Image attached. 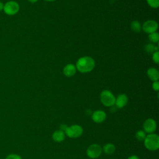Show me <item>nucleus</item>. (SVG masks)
Listing matches in <instances>:
<instances>
[{
	"label": "nucleus",
	"instance_id": "nucleus-1",
	"mask_svg": "<svg viewBox=\"0 0 159 159\" xmlns=\"http://www.w3.org/2000/svg\"><path fill=\"white\" fill-rule=\"evenodd\" d=\"M76 68L82 73H89L91 71L95 66L94 59L88 56H84L80 58L76 63Z\"/></svg>",
	"mask_w": 159,
	"mask_h": 159
},
{
	"label": "nucleus",
	"instance_id": "nucleus-2",
	"mask_svg": "<svg viewBox=\"0 0 159 159\" xmlns=\"http://www.w3.org/2000/svg\"><path fill=\"white\" fill-rule=\"evenodd\" d=\"M143 142L144 146L148 150L155 151L159 148V137L156 134L152 133L147 135Z\"/></svg>",
	"mask_w": 159,
	"mask_h": 159
},
{
	"label": "nucleus",
	"instance_id": "nucleus-3",
	"mask_svg": "<svg viewBox=\"0 0 159 159\" xmlns=\"http://www.w3.org/2000/svg\"><path fill=\"white\" fill-rule=\"evenodd\" d=\"M100 100L106 107H111L115 104L116 98L109 90H103L100 94Z\"/></svg>",
	"mask_w": 159,
	"mask_h": 159
},
{
	"label": "nucleus",
	"instance_id": "nucleus-4",
	"mask_svg": "<svg viewBox=\"0 0 159 159\" xmlns=\"http://www.w3.org/2000/svg\"><path fill=\"white\" fill-rule=\"evenodd\" d=\"M65 135L71 139H76L82 135L83 133V127L78 124L68 126L65 130Z\"/></svg>",
	"mask_w": 159,
	"mask_h": 159
},
{
	"label": "nucleus",
	"instance_id": "nucleus-5",
	"mask_svg": "<svg viewBox=\"0 0 159 159\" xmlns=\"http://www.w3.org/2000/svg\"><path fill=\"white\" fill-rule=\"evenodd\" d=\"M102 152V147L99 145L97 143H93L87 148L86 155L91 159H96L101 156Z\"/></svg>",
	"mask_w": 159,
	"mask_h": 159
},
{
	"label": "nucleus",
	"instance_id": "nucleus-6",
	"mask_svg": "<svg viewBox=\"0 0 159 159\" xmlns=\"http://www.w3.org/2000/svg\"><path fill=\"white\" fill-rule=\"evenodd\" d=\"M3 10L6 14L9 16H13L19 12V5L16 1H10L4 4Z\"/></svg>",
	"mask_w": 159,
	"mask_h": 159
},
{
	"label": "nucleus",
	"instance_id": "nucleus-7",
	"mask_svg": "<svg viewBox=\"0 0 159 159\" xmlns=\"http://www.w3.org/2000/svg\"><path fill=\"white\" fill-rule=\"evenodd\" d=\"M143 129L145 133L152 134L157 129V122L152 118L147 119L143 124Z\"/></svg>",
	"mask_w": 159,
	"mask_h": 159
},
{
	"label": "nucleus",
	"instance_id": "nucleus-8",
	"mask_svg": "<svg viewBox=\"0 0 159 159\" xmlns=\"http://www.w3.org/2000/svg\"><path fill=\"white\" fill-rule=\"evenodd\" d=\"M142 29L145 32L150 34L157 31L158 29V23L153 20H148L143 23Z\"/></svg>",
	"mask_w": 159,
	"mask_h": 159
},
{
	"label": "nucleus",
	"instance_id": "nucleus-9",
	"mask_svg": "<svg viewBox=\"0 0 159 159\" xmlns=\"http://www.w3.org/2000/svg\"><path fill=\"white\" fill-rule=\"evenodd\" d=\"M92 120L98 124L103 122L106 119V114L102 110H96L92 114Z\"/></svg>",
	"mask_w": 159,
	"mask_h": 159
},
{
	"label": "nucleus",
	"instance_id": "nucleus-10",
	"mask_svg": "<svg viewBox=\"0 0 159 159\" xmlns=\"http://www.w3.org/2000/svg\"><path fill=\"white\" fill-rule=\"evenodd\" d=\"M128 102V97L125 94H120L116 98L115 101V105L117 108L121 109L126 106Z\"/></svg>",
	"mask_w": 159,
	"mask_h": 159
},
{
	"label": "nucleus",
	"instance_id": "nucleus-11",
	"mask_svg": "<svg viewBox=\"0 0 159 159\" xmlns=\"http://www.w3.org/2000/svg\"><path fill=\"white\" fill-rule=\"evenodd\" d=\"M76 71V68L75 65L73 64H68L66 65L63 70V73L66 77H71L73 76Z\"/></svg>",
	"mask_w": 159,
	"mask_h": 159
},
{
	"label": "nucleus",
	"instance_id": "nucleus-12",
	"mask_svg": "<svg viewBox=\"0 0 159 159\" xmlns=\"http://www.w3.org/2000/svg\"><path fill=\"white\" fill-rule=\"evenodd\" d=\"M65 134L63 131L61 130H57L56 131H55L53 134H52V139L53 141L56 142H63L65 139Z\"/></svg>",
	"mask_w": 159,
	"mask_h": 159
},
{
	"label": "nucleus",
	"instance_id": "nucleus-13",
	"mask_svg": "<svg viewBox=\"0 0 159 159\" xmlns=\"http://www.w3.org/2000/svg\"><path fill=\"white\" fill-rule=\"evenodd\" d=\"M147 74L148 77L152 81H158L159 79V72L157 69L155 68H150L147 70Z\"/></svg>",
	"mask_w": 159,
	"mask_h": 159
},
{
	"label": "nucleus",
	"instance_id": "nucleus-14",
	"mask_svg": "<svg viewBox=\"0 0 159 159\" xmlns=\"http://www.w3.org/2000/svg\"><path fill=\"white\" fill-rule=\"evenodd\" d=\"M102 150L106 155H112L115 152L116 147L112 143H107L103 146Z\"/></svg>",
	"mask_w": 159,
	"mask_h": 159
},
{
	"label": "nucleus",
	"instance_id": "nucleus-15",
	"mask_svg": "<svg viewBox=\"0 0 159 159\" xmlns=\"http://www.w3.org/2000/svg\"><path fill=\"white\" fill-rule=\"evenodd\" d=\"M130 28L134 32H137V33L140 32L142 30V26H141L140 24L139 23V22H138L137 20H134L131 22Z\"/></svg>",
	"mask_w": 159,
	"mask_h": 159
},
{
	"label": "nucleus",
	"instance_id": "nucleus-16",
	"mask_svg": "<svg viewBox=\"0 0 159 159\" xmlns=\"http://www.w3.org/2000/svg\"><path fill=\"white\" fill-rule=\"evenodd\" d=\"M146 135V133L142 130H139L135 133V138L139 141H143Z\"/></svg>",
	"mask_w": 159,
	"mask_h": 159
},
{
	"label": "nucleus",
	"instance_id": "nucleus-17",
	"mask_svg": "<svg viewBox=\"0 0 159 159\" xmlns=\"http://www.w3.org/2000/svg\"><path fill=\"white\" fill-rule=\"evenodd\" d=\"M149 40L153 43H157L159 40V34L158 32H153L148 34Z\"/></svg>",
	"mask_w": 159,
	"mask_h": 159
},
{
	"label": "nucleus",
	"instance_id": "nucleus-18",
	"mask_svg": "<svg viewBox=\"0 0 159 159\" xmlns=\"http://www.w3.org/2000/svg\"><path fill=\"white\" fill-rule=\"evenodd\" d=\"M145 50L148 53H153L155 51H158V47L156 46H154L152 43H148L145 46Z\"/></svg>",
	"mask_w": 159,
	"mask_h": 159
},
{
	"label": "nucleus",
	"instance_id": "nucleus-19",
	"mask_svg": "<svg viewBox=\"0 0 159 159\" xmlns=\"http://www.w3.org/2000/svg\"><path fill=\"white\" fill-rule=\"evenodd\" d=\"M147 2L152 8L156 9L159 6V0H147Z\"/></svg>",
	"mask_w": 159,
	"mask_h": 159
},
{
	"label": "nucleus",
	"instance_id": "nucleus-20",
	"mask_svg": "<svg viewBox=\"0 0 159 159\" xmlns=\"http://www.w3.org/2000/svg\"><path fill=\"white\" fill-rule=\"evenodd\" d=\"M5 159H22V158L21 156H20L17 153H10L6 157Z\"/></svg>",
	"mask_w": 159,
	"mask_h": 159
},
{
	"label": "nucleus",
	"instance_id": "nucleus-21",
	"mask_svg": "<svg viewBox=\"0 0 159 159\" xmlns=\"http://www.w3.org/2000/svg\"><path fill=\"white\" fill-rule=\"evenodd\" d=\"M152 60L157 64L159 63V52L155 51L152 53Z\"/></svg>",
	"mask_w": 159,
	"mask_h": 159
},
{
	"label": "nucleus",
	"instance_id": "nucleus-22",
	"mask_svg": "<svg viewBox=\"0 0 159 159\" xmlns=\"http://www.w3.org/2000/svg\"><path fill=\"white\" fill-rule=\"evenodd\" d=\"M152 87V89H153L154 91H158L159 90V82H158V81H153Z\"/></svg>",
	"mask_w": 159,
	"mask_h": 159
},
{
	"label": "nucleus",
	"instance_id": "nucleus-23",
	"mask_svg": "<svg viewBox=\"0 0 159 159\" xmlns=\"http://www.w3.org/2000/svg\"><path fill=\"white\" fill-rule=\"evenodd\" d=\"M68 126L67 125H66L65 124H62L61 125H60V130H62V131H63V132H65V129H66V127H67Z\"/></svg>",
	"mask_w": 159,
	"mask_h": 159
},
{
	"label": "nucleus",
	"instance_id": "nucleus-24",
	"mask_svg": "<svg viewBox=\"0 0 159 159\" xmlns=\"http://www.w3.org/2000/svg\"><path fill=\"white\" fill-rule=\"evenodd\" d=\"M127 159H140V158L137 155H131V156L129 157Z\"/></svg>",
	"mask_w": 159,
	"mask_h": 159
},
{
	"label": "nucleus",
	"instance_id": "nucleus-25",
	"mask_svg": "<svg viewBox=\"0 0 159 159\" xmlns=\"http://www.w3.org/2000/svg\"><path fill=\"white\" fill-rule=\"evenodd\" d=\"M3 8H4V4L1 1H0V11L3 10Z\"/></svg>",
	"mask_w": 159,
	"mask_h": 159
},
{
	"label": "nucleus",
	"instance_id": "nucleus-26",
	"mask_svg": "<svg viewBox=\"0 0 159 159\" xmlns=\"http://www.w3.org/2000/svg\"><path fill=\"white\" fill-rule=\"evenodd\" d=\"M28 1L32 3H34V2H36L38 0H28Z\"/></svg>",
	"mask_w": 159,
	"mask_h": 159
},
{
	"label": "nucleus",
	"instance_id": "nucleus-27",
	"mask_svg": "<svg viewBox=\"0 0 159 159\" xmlns=\"http://www.w3.org/2000/svg\"><path fill=\"white\" fill-rule=\"evenodd\" d=\"M45 1H47V2H53V1H55V0H44Z\"/></svg>",
	"mask_w": 159,
	"mask_h": 159
}]
</instances>
